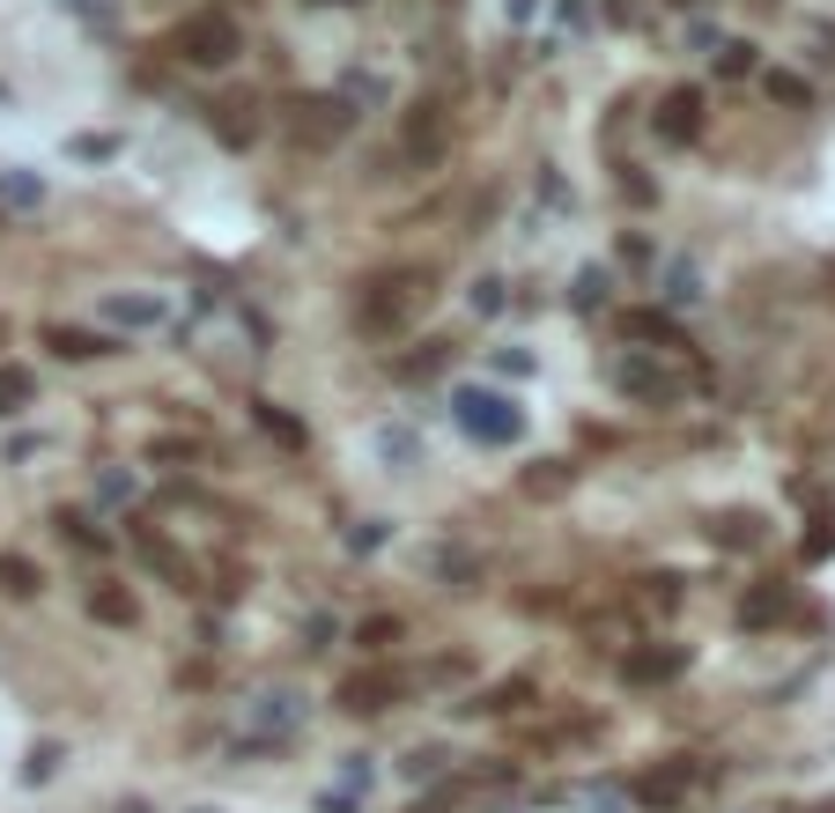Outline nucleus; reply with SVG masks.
Masks as SVG:
<instances>
[{
	"mask_svg": "<svg viewBox=\"0 0 835 813\" xmlns=\"http://www.w3.org/2000/svg\"><path fill=\"white\" fill-rule=\"evenodd\" d=\"M451 421L467 429L473 443H489V451H511L525 437V407L511 393H495V385H459L451 393Z\"/></svg>",
	"mask_w": 835,
	"mask_h": 813,
	"instance_id": "1",
	"label": "nucleus"
},
{
	"mask_svg": "<svg viewBox=\"0 0 835 813\" xmlns=\"http://www.w3.org/2000/svg\"><path fill=\"white\" fill-rule=\"evenodd\" d=\"M421 303H429V274L393 267V274H377V281H363V296H355V325H363V333H399Z\"/></svg>",
	"mask_w": 835,
	"mask_h": 813,
	"instance_id": "2",
	"label": "nucleus"
},
{
	"mask_svg": "<svg viewBox=\"0 0 835 813\" xmlns=\"http://www.w3.org/2000/svg\"><path fill=\"white\" fill-rule=\"evenodd\" d=\"M296 732H303V695L296 688H259L245 703V732H237L229 755H237V762H245V755H281Z\"/></svg>",
	"mask_w": 835,
	"mask_h": 813,
	"instance_id": "3",
	"label": "nucleus"
},
{
	"mask_svg": "<svg viewBox=\"0 0 835 813\" xmlns=\"http://www.w3.org/2000/svg\"><path fill=\"white\" fill-rule=\"evenodd\" d=\"M178 60H185V67H229V60H237V52H245V30H237V15H222V8H200V15H185V23H178Z\"/></svg>",
	"mask_w": 835,
	"mask_h": 813,
	"instance_id": "4",
	"label": "nucleus"
},
{
	"mask_svg": "<svg viewBox=\"0 0 835 813\" xmlns=\"http://www.w3.org/2000/svg\"><path fill=\"white\" fill-rule=\"evenodd\" d=\"M614 385L629 399H643V407H681V399H688V377H681V370H665L659 355H621V363H614Z\"/></svg>",
	"mask_w": 835,
	"mask_h": 813,
	"instance_id": "5",
	"label": "nucleus"
},
{
	"mask_svg": "<svg viewBox=\"0 0 835 813\" xmlns=\"http://www.w3.org/2000/svg\"><path fill=\"white\" fill-rule=\"evenodd\" d=\"M695 784H703V769L673 755V762H659V769H643V777H636V806H651V813H673V806H681V799H688Z\"/></svg>",
	"mask_w": 835,
	"mask_h": 813,
	"instance_id": "6",
	"label": "nucleus"
},
{
	"mask_svg": "<svg viewBox=\"0 0 835 813\" xmlns=\"http://www.w3.org/2000/svg\"><path fill=\"white\" fill-rule=\"evenodd\" d=\"M355 126V111H347L341 97H303L296 104V141H311V148H333Z\"/></svg>",
	"mask_w": 835,
	"mask_h": 813,
	"instance_id": "7",
	"label": "nucleus"
},
{
	"mask_svg": "<svg viewBox=\"0 0 835 813\" xmlns=\"http://www.w3.org/2000/svg\"><path fill=\"white\" fill-rule=\"evenodd\" d=\"M399 695H407L399 673H355V681H341V710L347 717H385Z\"/></svg>",
	"mask_w": 835,
	"mask_h": 813,
	"instance_id": "8",
	"label": "nucleus"
},
{
	"mask_svg": "<svg viewBox=\"0 0 835 813\" xmlns=\"http://www.w3.org/2000/svg\"><path fill=\"white\" fill-rule=\"evenodd\" d=\"M659 141L665 148H688L695 133H703V89H665V104H659Z\"/></svg>",
	"mask_w": 835,
	"mask_h": 813,
	"instance_id": "9",
	"label": "nucleus"
},
{
	"mask_svg": "<svg viewBox=\"0 0 835 813\" xmlns=\"http://www.w3.org/2000/svg\"><path fill=\"white\" fill-rule=\"evenodd\" d=\"M443 148H451V126H443V111H437V104H415V111H407V156H415L421 171H437Z\"/></svg>",
	"mask_w": 835,
	"mask_h": 813,
	"instance_id": "10",
	"label": "nucleus"
},
{
	"mask_svg": "<svg viewBox=\"0 0 835 813\" xmlns=\"http://www.w3.org/2000/svg\"><path fill=\"white\" fill-rule=\"evenodd\" d=\"M651 274H659V303L665 311L703 303V267H695V259H665V267H651Z\"/></svg>",
	"mask_w": 835,
	"mask_h": 813,
	"instance_id": "11",
	"label": "nucleus"
},
{
	"mask_svg": "<svg viewBox=\"0 0 835 813\" xmlns=\"http://www.w3.org/2000/svg\"><path fill=\"white\" fill-rule=\"evenodd\" d=\"M341 104L347 111H385V104H393V82L377 67H347L341 74Z\"/></svg>",
	"mask_w": 835,
	"mask_h": 813,
	"instance_id": "12",
	"label": "nucleus"
},
{
	"mask_svg": "<svg viewBox=\"0 0 835 813\" xmlns=\"http://www.w3.org/2000/svg\"><path fill=\"white\" fill-rule=\"evenodd\" d=\"M370 451H377L393 473H407V467H421V429H407V421H385V429L370 437Z\"/></svg>",
	"mask_w": 835,
	"mask_h": 813,
	"instance_id": "13",
	"label": "nucleus"
},
{
	"mask_svg": "<svg viewBox=\"0 0 835 813\" xmlns=\"http://www.w3.org/2000/svg\"><path fill=\"white\" fill-rule=\"evenodd\" d=\"M791 614V585H754L739 599V629H777Z\"/></svg>",
	"mask_w": 835,
	"mask_h": 813,
	"instance_id": "14",
	"label": "nucleus"
},
{
	"mask_svg": "<svg viewBox=\"0 0 835 813\" xmlns=\"http://www.w3.org/2000/svg\"><path fill=\"white\" fill-rule=\"evenodd\" d=\"M45 347H52V355H67V363H97V355H111L119 341H104V333H82V325H45Z\"/></svg>",
	"mask_w": 835,
	"mask_h": 813,
	"instance_id": "15",
	"label": "nucleus"
},
{
	"mask_svg": "<svg viewBox=\"0 0 835 813\" xmlns=\"http://www.w3.org/2000/svg\"><path fill=\"white\" fill-rule=\"evenodd\" d=\"M636 688H651V681H673V673H688V651L673 643V651H629V665H621Z\"/></svg>",
	"mask_w": 835,
	"mask_h": 813,
	"instance_id": "16",
	"label": "nucleus"
},
{
	"mask_svg": "<svg viewBox=\"0 0 835 813\" xmlns=\"http://www.w3.org/2000/svg\"><path fill=\"white\" fill-rule=\"evenodd\" d=\"M621 333H629V341H659V347H688L665 303H651V311H629V319H621Z\"/></svg>",
	"mask_w": 835,
	"mask_h": 813,
	"instance_id": "17",
	"label": "nucleus"
},
{
	"mask_svg": "<svg viewBox=\"0 0 835 813\" xmlns=\"http://www.w3.org/2000/svg\"><path fill=\"white\" fill-rule=\"evenodd\" d=\"M133 614H141V607H133V591L126 585H97L89 591V621H104V629H133Z\"/></svg>",
	"mask_w": 835,
	"mask_h": 813,
	"instance_id": "18",
	"label": "nucleus"
},
{
	"mask_svg": "<svg viewBox=\"0 0 835 813\" xmlns=\"http://www.w3.org/2000/svg\"><path fill=\"white\" fill-rule=\"evenodd\" d=\"M251 421H259V429H267V437L281 443V451H303V443H311V429H303L296 415H281L274 399H251Z\"/></svg>",
	"mask_w": 835,
	"mask_h": 813,
	"instance_id": "19",
	"label": "nucleus"
},
{
	"mask_svg": "<svg viewBox=\"0 0 835 813\" xmlns=\"http://www.w3.org/2000/svg\"><path fill=\"white\" fill-rule=\"evenodd\" d=\"M104 319L126 325V333H141V325H163V296H111V303H104Z\"/></svg>",
	"mask_w": 835,
	"mask_h": 813,
	"instance_id": "20",
	"label": "nucleus"
},
{
	"mask_svg": "<svg viewBox=\"0 0 835 813\" xmlns=\"http://www.w3.org/2000/svg\"><path fill=\"white\" fill-rule=\"evenodd\" d=\"M0 207H45V178L38 171H23V163H8V171H0Z\"/></svg>",
	"mask_w": 835,
	"mask_h": 813,
	"instance_id": "21",
	"label": "nucleus"
},
{
	"mask_svg": "<svg viewBox=\"0 0 835 813\" xmlns=\"http://www.w3.org/2000/svg\"><path fill=\"white\" fill-rule=\"evenodd\" d=\"M30 399H38V377L23 363H0V421H15Z\"/></svg>",
	"mask_w": 835,
	"mask_h": 813,
	"instance_id": "22",
	"label": "nucleus"
},
{
	"mask_svg": "<svg viewBox=\"0 0 835 813\" xmlns=\"http://www.w3.org/2000/svg\"><path fill=\"white\" fill-rule=\"evenodd\" d=\"M443 762H451V755L429 739V747H407V755H399V777H407V784H443Z\"/></svg>",
	"mask_w": 835,
	"mask_h": 813,
	"instance_id": "23",
	"label": "nucleus"
},
{
	"mask_svg": "<svg viewBox=\"0 0 835 813\" xmlns=\"http://www.w3.org/2000/svg\"><path fill=\"white\" fill-rule=\"evenodd\" d=\"M614 296V267H577V281H569V303L577 311H599Z\"/></svg>",
	"mask_w": 835,
	"mask_h": 813,
	"instance_id": "24",
	"label": "nucleus"
},
{
	"mask_svg": "<svg viewBox=\"0 0 835 813\" xmlns=\"http://www.w3.org/2000/svg\"><path fill=\"white\" fill-rule=\"evenodd\" d=\"M710 541H725V547H762V517H754V511H725V517H710Z\"/></svg>",
	"mask_w": 835,
	"mask_h": 813,
	"instance_id": "25",
	"label": "nucleus"
},
{
	"mask_svg": "<svg viewBox=\"0 0 835 813\" xmlns=\"http://www.w3.org/2000/svg\"><path fill=\"white\" fill-rule=\"evenodd\" d=\"M38 585H45V577H38L30 555H0V591H8V599H38Z\"/></svg>",
	"mask_w": 835,
	"mask_h": 813,
	"instance_id": "26",
	"label": "nucleus"
},
{
	"mask_svg": "<svg viewBox=\"0 0 835 813\" xmlns=\"http://www.w3.org/2000/svg\"><path fill=\"white\" fill-rule=\"evenodd\" d=\"M762 89H769V104H791V111H806V104H813L806 74H791V67H769V74H762Z\"/></svg>",
	"mask_w": 835,
	"mask_h": 813,
	"instance_id": "27",
	"label": "nucleus"
},
{
	"mask_svg": "<svg viewBox=\"0 0 835 813\" xmlns=\"http://www.w3.org/2000/svg\"><path fill=\"white\" fill-rule=\"evenodd\" d=\"M60 762H67V747H60V739H38V747H30V762H23V784H52V777H60Z\"/></svg>",
	"mask_w": 835,
	"mask_h": 813,
	"instance_id": "28",
	"label": "nucleus"
},
{
	"mask_svg": "<svg viewBox=\"0 0 835 813\" xmlns=\"http://www.w3.org/2000/svg\"><path fill=\"white\" fill-rule=\"evenodd\" d=\"M393 643H399V621L393 614H370L363 629H355V651H370V659H385Z\"/></svg>",
	"mask_w": 835,
	"mask_h": 813,
	"instance_id": "29",
	"label": "nucleus"
},
{
	"mask_svg": "<svg viewBox=\"0 0 835 813\" xmlns=\"http://www.w3.org/2000/svg\"><path fill=\"white\" fill-rule=\"evenodd\" d=\"M473 311H481V319H503V311H511V281H503V274H481V281H473Z\"/></svg>",
	"mask_w": 835,
	"mask_h": 813,
	"instance_id": "30",
	"label": "nucleus"
},
{
	"mask_svg": "<svg viewBox=\"0 0 835 813\" xmlns=\"http://www.w3.org/2000/svg\"><path fill=\"white\" fill-rule=\"evenodd\" d=\"M525 695H533V673H517V681H503V688H489L481 703H459V710H517Z\"/></svg>",
	"mask_w": 835,
	"mask_h": 813,
	"instance_id": "31",
	"label": "nucleus"
},
{
	"mask_svg": "<svg viewBox=\"0 0 835 813\" xmlns=\"http://www.w3.org/2000/svg\"><path fill=\"white\" fill-rule=\"evenodd\" d=\"M52 525H60V541L89 547V555H104V547H111V541H104V533H97V525H89V517H82V511H60V517H52Z\"/></svg>",
	"mask_w": 835,
	"mask_h": 813,
	"instance_id": "32",
	"label": "nucleus"
},
{
	"mask_svg": "<svg viewBox=\"0 0 835 813\" xmlns=\"http://www.w3.org/2000/svg\"><path fill=\"white\" fill-rule=\"evenodd\" d=\"M569 489V467L563 459H540V467L525 473V495H563Z\"/></svg>",
	"mask_w": 835,
	"mask_h": 813,
	"instance_id": "33",
	"label": "nucleus"
},
{
	"mask_svg": "<svg viewBox=\"0 0 835 813\" xmlns=\"http://www.w3.org/2000/svg\"><path fill=\"white\" fill-rule=\"evenodd\" d=\"M370 784H377V762H370V755H341V791L370 799Z\"/></svg>",
	"mask_w": 835,
	"mask_h": 813,
	"instance_id": "34",
	"label": "nucleus"
},
{
	"mask_svg": "<svg viewBox=\"0 0 835 813\" xmlns=\"http://www.w3.org/2000/svg\"><path fill=\"white\" fill-rule=\"evenodd\" d=\"M717 74H754V45L747 38H725L717 45Z\"/></svg>",
	"mask_w": 835,
	"mask_h": 813,
	"instance_id": "35",
	"label": "nucleus"
},
{
	"mask_svg": "<svg viewBox=\"0 0 835 813\" xmlns=\"http://www.w3.org/2000/svg\"><path fill=\"white\" fill-rule=\"evenodd\" d=\"M341 541H347V555H377V547H385V525H377V517H363V525H347Z\"/></svg>",
	"mask_w": 835,
	"mask_h": 813,
	"instance_id": "36",
	"label": "nucleus"
},
{
	"mask_svg": "<svg viewBox=\"0 0 835 813\" xmlns=\"http://www.w3.org/2000/svg\"><path fill=\"white\" fill-rule=\"evenodd\" d=\"M97 495H104V503H133V495H141V481L111 467V473H97Z\"/></svg>",
	"mask_w": 835,
	"mask_h": 813,
	"instance_id": "37",
	"label": "nucleus"
},
{
	"mask_svg": "<svg viewBox=\"0 0 835 813\" xmlns=\"http://www.w3.org/2000/svg\"><path fill=\"white\" fill-rule=\"evenodd\" d=\"M533 200H547V207L563 215V207H569V185H563V171H540V178H533Z\"/></svg>",
	"mask_w": 835,
	"mask_h": 813,
	"instance_id": "38",
	"label": "nucleus"
},
{
	"mask_svg": "<svg viewBox=\"0 0 835 813\" xmlns=\"http://www.w3.org/2000/svg\"><path fill=\"white\" fill-rule=\"evenodd\" d=\"M547 8H555V23H563V30H585L591 23V0H547Z\"/></svg>",
	"mask_w": 835,
	"mask_h": 813,
	"instance_id": "39",
	"label": "nucleus"
},
{
	"mask_svg": "<svg viewBox=\"0 0 835 813\" xmlns=\"http://www.w3.org/2000/svg\"><path fill=\"white\" fill-rule=\"evenodd\" d=\"M621 259H629V267H659V245H651V237H621Z\"/></svg>",
	"mask_w": 835,
	"mask_h": 813,
	"instance_id": "40",
	"label": "nucleus"
},
{
	"mask_svg": "<svg viewBox=\"0 0 835 813\" xmlns=\"http://www.w3.org/2000/svg\"><path fill=\"white\" fill-rule=\"evenodd\" d=\"M495 370H503V377H525L533 355H525V347H495Z\"/></svg>",
	"mask_w": 835,
	"mask_h": 813,
	"instance_id": "41",
	"label": "nucleus"
},
{
	"mask_svg": "<svg viewBox=\"0 0 835 813\" xmlns=\"http://www.w3.org/2000/svg\"><path fill=\"white\" fill-rule=\"evenodd\" d=\"M74 156H89V163H104V156H119V141H104V133H82V141H74Z\"/></svg>",
	"mask_w": 835,
	"mask_h": 813,
	"instance_id": "42",
	"label": "nucleus"
},
{
	"mask_svg": "<svg viewBox=\"0 0 835 813\" xmlns=\"http://www.w3.org/2000/svg\"><path fill=\"white\" fill-rule=\"evenodd\" d=\"M585 806H591V813H621V791L599 784V791H585Z\"/></svg>",
	"mask_w": 835,
	"mask_h": 813,
	"instance_id": "43",
	"label": "nucleus"
},
{
	"mask_svg": "<svg viewBox=\"0 0 835 813\" xmlns=\"http://www.w3.org/2000/svg\"><path fill=\"white\" fill-rule=\"evenodd\" d=\"M540 8H547V0H503V15H511V23H517V30L533 23V15H540Z\"/></svg>",
	"mask_w": 835,
	"mask_h": 813,
	"instance_id": "44",
	"label": "nucleus"
},
{
	"mask_svg": "<svg viewBox=\"0 0 835 813\" xmlns=\"http://www.w3.org/2000/svg\"><path fill=\"white\" fill-rule=\"evenodd\" d=\"M828 547H835V533H828V517H821V525H813V533H806V555H813V563H821Z\"/></svg>",
	"mask_w": 835,
	"mask_h": 813,
	"instance_id": "45",
	"label": "nucleus"
},
{
	"mask_svg": "<svg viewBox=\"0 0 835 813\" xmlns=\"http://www.w3.org/2000/svg\"><path fill=\"white\" fill-rule=\"evenodd\" d=\"M319 813H355V791H319Z\"/></svg>",
	"mask_w": 835,
	"mask_h": 813,
	"instance_id": "46",
	"label": "nucleus"
},
{
	"mask_svg": "<svg viewBox=\"0 0 835 813\" xmlns=\"http://www.w3.org/2000/svg\"><path fill=\"white\" fill-rule=\"evenodd\" d=\"M119 813H148V799H126V806H119Z\"/></svg>",
	"mask_w": 835,
	"mask_h": 813,
	"instance_id": "47",
	"label": "nucleus"
},
{
	"mask_svg": "<svg viewBox=\"0 0 835 813\" xmlns=\"http://www.w3.org/2000/svg\"><path fill=\"white\" fill-rule=\"evenodd\" d=\"M311 8H347V0H311Z\"/></svg>",
	"mask_w": 835,
	"mask_h": 813,
	"instance_id": "48",
	"label": "nucleus"
},
{
	"mask_svg": "<svg viewBox=\"0 0 835 813\" xmlns=\"http://www.w3.org/2000/svg\"><path fill=\"white\" fill-rule=\"evenodd\" d=\"M185 813H215V806H185Z\"/></svg>",
	"mask_w": 835,
	"mask_h": 813,
	"instance_id": "49",
	"label": "nucleus"
}]
</instances>
